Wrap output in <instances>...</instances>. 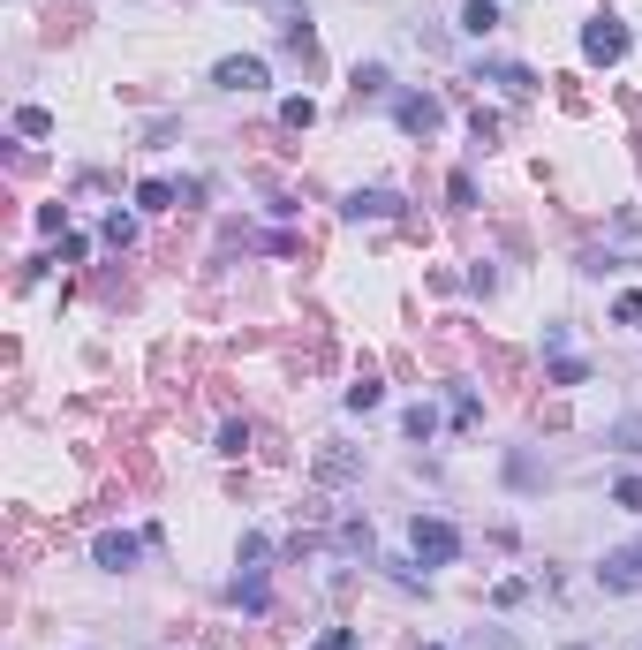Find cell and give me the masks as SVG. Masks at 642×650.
Masks as SVG:
<instances>
[{"mask_svg": "<svg viewBox=\"0 0 642 650\" xmlns=\"http://www.w3.org/2000/svg\"><path fill=\"white\" fill-rule=\"evenodd\" d=\"M408 545H416L423 567H454L461 560V530H454V522H423V514H416V522H408Z\"/></svg>", "mask_w": 642, "mask_h": 650, "instance_id": "cell-1", "label": "cell"}, {"mask_svg": "<svg viewBox=\"0 0 642 650\" xmlns=\"http://www.w3.org/2000/svg\"><path fill=\"white\" fill-rule=\"evenodd\" d=\"M627 46H635V38H627V23H620V16H590V23H582V53H590L597 69L627 61Z\"/></svg>", "mask_w": 642, "mask_h": 650, "instance_id": "cell-2", "label": "cell"}, {"mask_svg": "<svg viewBox=\"0 0 642 650\" xmlns=\"http://www.w3.org/2000/svg\"><path fill=\"white\" fill-rule=\"evenodd\" d=\"M597 582H605L612 598H635V590H642V537H635V545H612L605 560H597Z\"/></svg>", "mask_w": 642, "mask_h": 650, "instance_id": "cell-3", "label": "cell"}, {"mask_svg": "<svg viewBox=\"0 0 642 650\" xmlns=\"http://www.w3.org/2000/svg\"><path fill=\"white\" fill-rule=\"evenodd\" d=\"M393 121H401L408 137H439V121H446V106L431 99V91H408V99H393Z\"/></svg>", "mask_w": 642, "mask_h": 650, "instance_id": "cell-4", "label": "cell"}, {"mask_svg": "<svg viewBox=\"0 0 642 650\" xmlns=\"http://www.w3.org/2000/svg\"><path fill=\"white\" fill-rule=\"evenodd\" d=\"M265 53H227V61H220V69H212V84H220V91H265Z\"/></svg>", "mask_w": 642, "mask_h": 650, "instance_id": "cell-5", "label": "cell"}, {"mask_svg": "<svg viewBox=\"0 0 642 650\" xmlns=\"http://www.w3.org/2000/svg\"><path fill=\"white\" fill-rule=\"evenodd\" d=\"M340 212L348 220H401V189H355Z\"/></svg>", "mask_w": 642, "mask_h": 650, "instance_id": "cell-6", "label": "cell"}, {"mask_svg": "<svg viewBox=\"0 0 642 650\" xmlns=\"http://www.w3.org/2000/svg\"><path fill=\"white\" fill-rule=\"evenodd\" d=\"M136 552H144V545H136L129 530H106L99 545H91V560H99V567H114V575H121V567H136Z\"/></svg>", "mask_w": 642, "mask_h": 650, "instance_id": "cell-7", "label": "cell"}, {"mask_svg": "<svg viewBox=\"0 0 642 650\" xmlns=\"http://www.w3.org/2000/svg\"><path fill=\"white\" fill-rule=\"evenodd\" d=\"M333 545L348 552V560H371V522H340V530H333Z\"/></svg>", "mask_w": 642, "mask_h": 650, "instance_id": "cell-8", "label": "cell"}, {"mask_svg": "<svg viewBox=\"0 0 642 650\" xmlns=\"http://www.w3.org/2000/svg\"><path fill=\"white\" fill-rule=\"evenodd\" d=\"M461 31H469V38L499 31V8H491V0H469V8H461Z\"/></svg>", "mask_w": 642, "mask_h": 650, "instance_id": "cell-9", "label": "cell"}, {"mask_svg": "<svg viewBox=\"0 0 642 650\" xmlns=\"http://www.w3.org/2000/svg\"><path fill=\"white\" fill-rule=\"evenodd\" d=\"M174 197H182L174 182H136V205H144V212H167Z\"/></svg>", "mask_w": 642, "mask_h": 650, "instance_id": "cell-10", "label": "cell"}, {"mask_svg": "<svg viewBox=\"0 0 642 650\" xmlns=\"http://www.w3.org/2000/svg\"><path fill=\"white\" fill-rule=\"evenodd\" d=\"M491 84H507L514 99H529V91H537V76H529V69H514V61H499V69H491Z\"/></svg>", "mask_w": 642, "mask_h": 650, "instance_id": "cell-11", "label": "cell"}, {"mask_svg": "<svg viewBox=\"0 0 642 650\" xmlns=\"http://www.w3.org/2000/svg\"><path fill=\"white\" fill-rule=\"evenodd\" d=\"M431 431H439V409H431V401H416V409H408V439H431Z\"/></svg>", "mask_w": 642, "mask_h": 650, "instance_id": "cell-12", "label": "cell"}, {"mask_svg": "<svg viewBox=\"0 0 642 650\" xmlns=\"http://www.w3.org/2000/svg\"><path fill=\"white\" fill-rule=\"evenodd\" d=\"M106 242H114V250H129V242H136V220H129V212H106Z\"/></svg>", "mask_w": 642, "mask_h": 650, "instance_id": "cell-13", "label": "cell"}, {"mask_svg": "<svg viewBox=\"0 0 642 650\" xmlns=\"http://www.w3.org/2000/svg\"><path fill=\"white\" fill-rule=\"evenodd\" d=\"M378 401H386V394H378V378H355V386H348V409H378Z\"/></svg>", "mask_w": 642, "mask_h": 650, "instance_id": "cell-14", "label": "cell"}, {"mask_svg": "<svg viewBox=\"0 0 642 650\" xmlns=\"http://www.w3.org/2000/svg\"><path fill=\"white\" fill-rule=\"evenodd\" d=\"M16 129H23V137H46V129H53V114H46V106H23V114H16Z\"/></svg>", "mask_w": 642, "mask_h": 650, "instance_id": "cell-15", "label": "cell"}, {"mask_svg": "<svg viewBox=\"0 0 642 650\" xmlns=\"http://www.w3.org/2000/svg\"><path fill=\"white\" fill-rule=\"evenodd\" d=\"M378 91H386V69H378V61H371V69H355V99H378Z\"/></svg>", "mask_w": 642, "mask_h": 650, "instance_id": "cell-16", "label": "cell"}, {"mask_svg": "<svg viewBox=\"0 0 642 650\" xmlns=\"http://www.w3.org/2000/svg\"><path fill=\"white\" fill-rule=\"evenodd\" d=\"M280 121H288V129H310V121H318V106H310V99H288V106H280Z\"/></svg>", "mask_w": 642, "mask_h": 650, "instance_id": "cell-17", "label": "cell"}, {"mask_svg": "<svg viewBox=\"0 0 642 650\" xmlns=\"http://www.w3.org/2000/svg\"><path fill=\"white\" fill-rule=\"evenodd\" d=\"M552 378H559V386H582L590 371H582V356H552Z\"/></svg>", "mask_w": 642, "mask_h": 650, "instance_id": "cell-18", "label": "cell"}, {"mask_svg": "<svg viewBox=\"0 0 642 650\" xmlns=\"http://www.w3.org/2000/svg\"><path fill=\"white\" fill-rule=\"evenodd\" d=\"M612 318H620L627 333H642V295H620V303H612Z\"/></svg>", "mask_w": 642, "mask_h": 650, "instance_id": "cell-19", "label": "cell"}, {"mask_svg": "<svg viewBox=\"0 0 642 650\" xmlns=\"http://www.w3.org/2000/svg\"><path fill=\"white\" fill-rule=\"evenodd\" d=\"M612 499H620V507L635 514V507H642V477H620V484H612Z\"/></svg>", "mask_w": 642, "mask_h": 650, "instance_id": "cell-20", "label": "cell"}, {"mask_svg": "<svg viewBox=\"0 0 642 650\" xmlns=\"http://www.w3.org/2000/svg\"><path fill=\"white\" fill-rule=\"evenodd\" d=\"M612 446H635V454H642V416H627V424H612Z\"/></svg>", "mask_w": 642, "mask_h": 650, "instance_id": "cell-21", "label": "cell"}, {"mask_svg": "<svg viewBox=\"0 0 642 650\" xmlns=\"http://www.w3.org/2000/svg\"><path fill=\"white\" fill-rule=\"evenodd\" d=\"M310 650H355V628H325V635H318Z\"/></svg>", "mask_w": 642, "mask_h": 650, "instance_id": "cell-22", "label": "cell"}]
</instances>
